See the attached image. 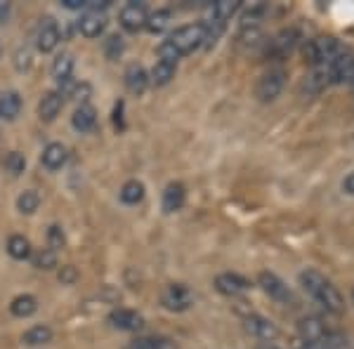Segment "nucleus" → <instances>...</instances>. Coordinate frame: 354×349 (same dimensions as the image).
Listing matches in <instances>:
<instances>
[{
    "label": "nucleus",
    "instance_id": "14",
    "mask_svg": "<svg viewBox=\"0 0 354 349\" xmlns=\"http://www.w3.org/2000/svg\"><path fill=\"white\" fill-rule=\"evenodd\" d=\"M106 28V17L104 12H95V10H88L81 19H78V31L83 33L85 38H100Z\"/></svg>",
    "mask_w": 354,
    "mask_h": 349
},
{
    "label": "nucleus",
    "instance_id": "12",
    "mask_svg": "<svg viewBox=\"0 0 354 349\" xmlns=\"http://www.w3.org/2000/svg\"><path fill=\"white\" fill-rule=\"evenodd\" d=\"M106 321H109L111 328H118V330H140L142 326H145V319H142V314L133 312V309H113V312L106 317Z\"/></svg>",
    "mask_w": 354,
    "mask_h": 349
},
{
    "label": "nucleus",
    "instance_id": "28",
    "mask_svg": "<svg viewBox=\"0 0 354 349\" xmlns=\"http://www.w3.org/2000/svg\"><path fill=\"white\" fill-rule=\"evenodd\" d=\"M118 196H121V201L125 205H137L142 198H145V185L137 180H128L121 187V194H118Z\"/></svg>",
    "mask_w": 354,
    "mask_h": 349
},
{
    "label": "nucleus",
    "instance_id": "31",
    "mask_svg": "<svg viewBox=\"0 0 354 349\" xmlns=\"http://www.w3.org/2000/svg\"><path fill=\"white\" fill-rule=\"evenodd\" d=\"M31 262L36 269H43V272H50V269L57 267V253L50 248H41L31 255Z\"/></svg>",
    "mask_w": 354,
    "mask_h": 349
},
{
    "label": "nucleus",
    "instance_id": "36",
    "mask_svg": "<svg viewBox=\"0 0 354 349\" xmlns=\"http://www.w3.org/2000/svg\"><path fill=\"white\" fill-rule=\"evenodd\" d=\"M31 66V53H28V50H24V53H17V68H19V71H24V68H28Z\"/></svg>",
    "mask_w": 354,
    "mask_h": 349
},
{
    "label": "nucleus",
    "instance_id": "27",
    "mask_svg": "<svg viewBox=\"0 0 354 349\" xmlns=\"http://www.w3.org/2000/svg\"><path fill=\"white\" fill-rule=\"evenodd\" d=\"M267 5L265 3H255L241 15V28H260L262 19L267 17Z\"/></svg>",
    "mask_w": 354,
    "mask_h": 349
},
{
    "label": "nucleus",
    "instance_id": "8",
    "mask_svg": "<svg viewBox=\"0 0 354 349\" xmlns=\"http://www.w3.org/2000/svg\"><path fill=\"white\" fill-rule=\"evenodd\" d=\"M161 302L165 309H170V312H187V309L194 305V293L187 288V285L173 283L163 290Z\"/></svg>",
    "mask_w": 354,
    "mask_h": 349
},
{
    "label": "nucleus",
    "instance_id": "35",
    "mask_svg": "<svg viewBox=\"0 0 354 349\" xmlns=\"http://www.w3.org/2000/svg\"><path fill=\"white\" fill-rule=\"evenodd\" d=\"M57 276H59V281H62V283L71 285V283H76L78 272H76V267H73V265H64V267L59 269V274H57Z\"/></svg>",
    "mask_w": 354,
    "mask_h": 349
},
{
    "label": "nucleus",
    "instance_id": "1",
    "mask_svg": "<svg viewBox=\"0 0 354 349\" xmlns=\"http://www.w3.org/2000/svg\"><path fill=\"white\" fill-rule=\"evenodd\" d=\"M300 288L314 305H319L328 314H342L345 312V300H342L340 290L335 288L328 276H324L317 269H302L298 274Z\"/></svg>",
    "mask_w": 354,
    "mask_h": 349
},
{
    "label": "nucleus",
    "instance_id": "19",
    "mask_svg": "<svg viewBox=\"0 0 354 349\" xmlns=\"http://www.w3.org/2000/svg\"><path fill=\"white\" fill-rule=\"evenodd\" d=\"M21 111V97L17 90H8L0 95V121H15Z\"/></svg>",
    "mask_w": 354,
    "mask_h": 349
},
{
    "label": "nucleus",
    "instance_id": "4",
    "mask_svg": "<svg viewBox=\"0 0 354 349\" xmlns=\"http://www.w3.org/2000/svg\"><path fill=\"white\" fill-rule=\"evenodd\" d=\"M170 45L175 48V53L180 57L192 55L194 50H198L201 45H205V24L203 21H194V24H185L180 28H175L168 38Z\"/></svg>",
    "mask_w": 354,
    "mask_h": 349
},
{
    "label": "nucleus",
    "instance_id": "41",
    "mask_svg": "<svg viewBox=\"0 0 354 349\" xmlns=\"http://www.w3.org/2000/svg\"><path fill=\"white\" fill-rule=\"evenodd\" d=\"M0 55H3V48H0Z\"/></svg>",
    "mask_w": 354,
    "mask_h": 349
},
{
    "label": "nucleus",
    "instance_id": "21",
    "mask_svg": "<svg viewBox=\"0 0 354 349\" xmlns=\"http://www.w3.org/2000/svg\"><path fill=\"white\" fill-rule=\"evenodd\" d=\"M10 312H12V317H17V319H28L38 312V300L28 293L17 295L15 300L10 302Z\"/></svg>",
    "mask_w": 354,
    "mask_h": 349
},
{
    "label": "nucleus",
    "instance_id": "18",
    "mask_svg": "<svg viewBox=\"0 0 354 349\" xmlns=\"http://www.w3.org/2000/svg\"><path fill=\"white\" fill-rule=\"evenodd\" d=\"M66 147L62 144V142H50L48 147L43 149V153H41V163L45 165L48 170H59L62 165L66 163Z\"/></svg>",
    "mask_w": 354,
    "mask_h": 349
},
{
    "label": "nucleus",
    "instance_id": "32",
    "mask_svg": "<svg viewBox=\"0 0 354 349\" xmlns=\"http://www.w3.org/2000/svg\"><path fill=\"white\" fill-rule=\"evenodd\" d=\"M123 50H125V43H123V36H118V33H111V36L104 41V57L106 59H111V62L121 59Z\"/></svg>",
    "mask_w": 354,
    "mask_h": 349
},
{
    "label": "nucleus",
    "instance_id": "10",
    "mask_svg": "<svg viewBox=\"0 0 354 349\" xmlns=\"http://www.w3.org/2000/svg\"><path fill=\"white\" fill-rule=\"evenodd\" d=\"M147 17H149V10H147V5L145 3H135V0H133V3L123 5L118 19H121V26L125 28V31L137 33L140 28H145Z\"/></svg>",
    "mask_w": 354,
    "mask_h": 349
},
{
    "label": "nucleus",
    "instance_id": "15",
    "mask_svg": "<svg viewBox=\"0 0 354 349\" xmlns=\"http://www.w3.org/2000/svg\"><path fill=\"white\" fill-rule=\"evenodd\" d=\"M185 198H187L185 185H182V182H170V185L163 189V196H161L163 213H168V215L177 213V210L185 205Z\"/></svg>",
    "mask_w": 354,
    "mask_h": 349
},
{
    "label": "nucleus",
    "instance_id": "26",
    "mask_svg": "<svg viewBox=\"0 0 354 349\" xmlns=\"http://www.w3.org/2000/svg\"><path fill=\"white\" fill-rule=\"evenodd\" d=\"M53 340V328L50 326H33L28 328L24 335H21V342L28 347H41V345H48Z\"/></svg>",
    "mask_w": 354,
    "mask_h": 349
},
{
    "label": "nucleus",
    "instance_id": "7",
    "mask_svg": "<svg viewBox=\"0 0 354 349\" xmlns=\"http://www.w3.org/2000/svg\"><path fill=\"white\" fill-rule=\"evenodd\" d=\"M258 285L272 297V300H277L279 305H295L293 290H290L286 285V281H283V279H279L274 272H260Z\"/></svg>",
    "mask_w": 354,
    "mask_h": 349
},
{
    "label": "nucleus",
    "instance_id": "6",
    "mask_svg": "<svg viewBox=\"0 0 354 349\" xmlns=\"http://www.w3.org/2000/svg\"><path fill=\"white\" fill-rule=\"evenodd\" d=\"M302 41V33L300 28L290 26V28H281L277 36H272L270 41L265 45V57L270 59H283L295 50V45Z\"/></svg>",
    "mask_w": 354,
    "mask_h": 349
},
{
    "label": "nucleus",
    "instance_id": "38",
    "mask_svg": "<svg viewBox=\"0 0 354 349\" xmlns=\"http://www.w3.org/2000/svg\"><path fill=\"white\" fill-rule=\"evenodd\" d=\"M342 191L350 194V196H354V173H350L342 180Z\"/></svg>",
    "mask_w": 354,
    "mask_h": 349
},
{
    "label": "nucleus",
    "instance_id": "23",
    "mask_svg": "<svg viewBox=\"0 0 354 349\" xmlns=\"http://www.w3.org/2000/svg\"><path fill=\"white\" fill-rule=\"evenodd\" d=\"M175 71H177V64L158 59L156 64H153L151 73H149V83H153L156 88H163V85H168L175 78Z\"/></svg>",
    "mask_w": 354,
    "mask_h": 349
},
{
    "label": "nucleus",
    "instance_id": "5",
    "mask_svg": "<svg viewBox=\"0 0 354 349\" xmlns=\"http://www.w3.org/2000/svg\"><path fill=\"white\" fill-rule=\"evenodd\" d=\"M283 88H286V71L281 66L267 68L258 78V83H255V97L267 104V102L277 100L283 93Z\"/></svg>",
    "mask_w": 354,
    "mask_h": 349
},
{
    "label": "nucleus",
    "instance_id": "24",
    "mask_svg": "<svg viewBox=\"0 0 354 349\" xmlns=\"http://www.w3.org/2000/svg\"><path fill=\"white\" fill-rule=\"evenodd\" d=\"M5 250H8V255L12 257V260H19V262L31 257V243H28V238L21 236V234H12V236L8 238Z\"/></svg>",
    "mask_w": 354,
    "mask_h": 349
},
{
    "label": "nucleus",
    "instance_id": "29",
    "mask_svg": "<svg viewBox=\"0 0 354 349\" xmlns=\"http://www.w3.org/2000/svg\"><path fill=\"white\" fill-rule=\"evenodd\" d=\"M170 19H173L170 10H156V12H151L149 17H147L145 28H147L149 33H163L165 28L170 26Z\"/></svg>",
    "mask_w": 354,
    "mask_h": 349
},
{
    "label": "nucleus",
    "instance_id": "17",
    "mask_svg": "<svg viewBox=\"0 0 354 349\" xmlns=\"http://www.w3.org/2000/svg\"><path fill=\"white\" fill-rule=\"evenodd\" d=\"M125 88L133 95H145V90L149 88V73L142 64H130L125 71Z\"/></svg>",
    "mask_w": 354,
    "mask_h": 349
},
{
    "label": "nucleus",
    "instance_id": "22",
    "mask_svg": "<svg viewBox=\"0 0 354 349\" xmlns=\"http://www.w3.org/2000/svg\"><path fill=\"white\" fill-rule=\"evenodd\" d=\"M239 10H241V3H239V0H220V3L210 5V17H208V19L227 24V21H230L232 17L239 12Z\"/></svg>",
    "mask_w": 354,
    "mask_h": 349
},
{
    "label": "nucleus",
    "instance_id": "30",
    "mask_svg": "<svg viewBox=\"0 0 354 349\" xmlns=\"http://www.w3.org/2000/svg\"><path fill=\"white\" fill-rule=\"evenodd\" d=\"M38 205H41V196H38L33 189H26V191L19 194V198H17V210L24 215H33L38 210Z\"/></svg>",
    "mask_w": 354,
    "mask_h": 349
},
{
    "label": "nucleus",
    "instance_id": "2",
    "mask_svg": "<svg viewBox=\"0 0 354 349\" xmlns=\"http://www.w3.org/2000/svg\"><path fill=\"white\" fill-rule=\"evenodd\" d=\"M298 333L305 345H314L322 349H352L350 342H347L338 330L330 328V326L319 317L302 319L298 323Z\"/></svg>",
    "mask_w": 354,
    "mask_h": 349
},
{
    "label": "nucleus",
    "instance_id": "37",
    "mask_svg": "<svg viewBox=\"0 0 354 349\" xmlns=\"http://www.w3.org/2000/svg\"><path fill=\"white\" fill-rule=\"evenodd\" d=\"M66 10H88V3L85 0H62Z\"/></svg>",
    "mask_w": 354,
    "mask_h": 349
},
{
    "label": "nucleus",
    "instance_id": "9",
    "mask_svg": "<svg viewBox=\"0 0 354 349\" xmlns=\"http://www.w3.org/2000/svg\"><path fill=\"white\" fill-rule=\"evenodd\" d=\"M243 328L262 342H274L279 335H281L277 328V323L270 321L267 317H262V314H248V317L243 319Z\"/></svg>",
    "mask_w": 354,
    "mask_h": 349
},
{
    "label": "nucleus",
    "instance_id": "39",
    "mask_svg": "<svg viewBox=\"0 0 354 349\" xmlns=\"http://www.w3.org/2000/svg\"><path fill=\"white\" fill-rule=\"evenodd\" d=\"M8 17H10V3H3V0H0V24L8 21Z\"/></svg>",
    "mask_w": 354,
    "mask_h": 349
},
{
    "label": "nucleus",
    "instance_id": "20",
    "mask_svg": "<svg viewBox=\"0 0 354 349\" xmlns=\"http://www.w3.org/2000/svg\"><path fill=\"white\" fill-rule=\"evenodd\" d=\"M71 125H73V130H78V133H90V130L97 125V111L90 104H81L76 111H73Z\"/></svg>",
    "mask_w": 354,
    "mask_h": 349
},
{
    "label": "nucleus",
    "instance_id": "13",
    "mask_svg": "<svg viewBox=\"0 0 354 349\" xmlns=\"http://www.w3.org/2000/svg\"><path fill=\"white\" fill-rule=\"evenodd\" d=\"M62 41V31L57 26V21L53 19H45L41 26H38V33H36V48L41 53H53V50L59 45Z\"/></svg>",
    "mask_w": 354,
    "mask_h": 349
},
{
    "label": "nucleus",
    "instance_id": "11",
    "mask_svg": "<svg viewBox=\"0 0 354 349\" xmlns=\"http://www.w3.org/2000/svg\"><path fill=\"white\" fill-rule=\"evenodd\" d=\"M215 288H218L222 295L236 297V295H243L245 290L250 288V283H248V279L241 276V274L225 272V274H218V276H215Z\"/></svg>",
    "mask_w": 354,
    "mask_h": 349
},
{
    "label": "nucleus",
    "instance_id": "16",
    "mask_svg": "<svg viewBox=\"0 0 354 349\" xmlns=\"http://www.w3.org/2000/svg\"><path fill=\"white\" fill-rule=\"evenodd\" d=\"M62 106H64V97H62V93L50 90V93H45L41 97V102H38V116H41L43 121H55V118L59 116Z\"/></svg>",
    "mask_w": 354,
    "mask_h": 349
},
{
    "label": "nucleus",
    "instance_id": "25",
    "mask_svg": "<svg viewBox=\"0 0 354 349\" xmlns=\"http://www.w3.org/2000/svg\"><path fill=\"white\" fill-rule=\"evenodd\" d=\"M71 73H73V57L68 55V53L57 55L55 62H53V76H55L57 85L68 81V78H73Z\"/></svg>",
    "mask_w": 354,
    "mask_h": 349
},
{
    "label": "nucleus",
    "instance_id": "34",
    "mask_svg": "<svg viewBox=\"0 0 354 349\" xmlns=\"http://www.w3.org/2000/svg\"><path fill=\"white\" fill-rule=\"evenodd\" d=\"M64 243H66V236H64V232H62V227L53 225L48 229V248L57 253L59 248H64Z\"/></svg>",
    "mask_w": 354,
    "mask_h": 349
},
{
    "label": "nucleus",
    "instance_id": "33",
    "mask_svg": "<svg viewBox=\"0 0 354 349\" xmlns=\"http://www.w3.org/2000/svg\"><path fill=\"white\" fill-rule=\"evenodd\" d=\"M5 168H8V173H12V175H21V173H24V168H26L24 153L10 151L8 156H5Z\"/></svg>",
    "mask_w": 354,
    "mask_h": 349
},
{
    "label": "nucleus",
    "instance_id": "40",
    "mask_svg": "<svg viewBox=\"0 0 354 349\" xmlns=\"http://www.w3.org/2000/svg\"><path fill=\"white\" fill-rule=\"evenodd\" d=\"M298 349H322V347H314V345H305V342H300Z\"/></svg>",
    "mask_w": 354,
    "mask_h": 349
},
{
    "label": "nucleus",
    "instance_id": "3",
    "mask_svg": "<svg viewBox=\"0 0 354 349\" xmlns=\"http://www.w3.org/2000/svg\"><path fill=\"white\" fill-rule=\"evenodd\" d=\"M345 45L333 36H319L305 43V59L312 68H322L330 64L338 55L345 53Z\"/></svg>",
    "mask_w": 354,
    "mask_h": 349
}]
</instances>
